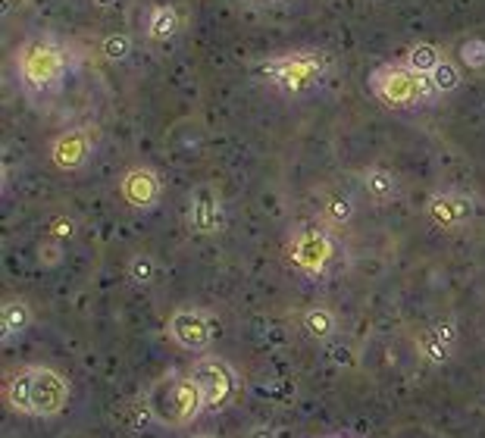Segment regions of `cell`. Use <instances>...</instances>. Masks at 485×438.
<instances>
[{
    "label": "cell",
    "instance_id": "e0dca14e",
    "mask_svg": "<svg viewBox=\"0 0 485 438\" xmlns=\"http://www.w3.org/2000/svg\"><path fill=\"white\" fill-rule=\"evenodd\" d=\"M442 56H445V50L438 47V44H432V41H417V44H411V47L404 50V56H401V63H404L411 73H420V75H429L432 69L442 63Z\"/></svg>",
    "mask_w": 485,
    "mask_h": 438
},
{
    "label": "cell",
    "instance_id": "3957f363",
    "mask_svg": "<svg viewBox=\"0 0 485 438\" xmlns=\"http://www.w3.org/2000/svg\"><path fill=\"white\" fill-rule=\"evenodd\" d=\"M151 414H154V423H163L169 429H182L188 426L191 420L207 410V401H204V391L197 385V379L191 376H172V379H160L154 389L144 395Z\"/></svg>",
    "mask_w": 485,
    "mask_h": 438
},
{
    "label": "cell",
    "instance_id": "30bf717a",
    "mask_svg": "<svg viewBox=\"0 0 485 438\" xmlns=\"http://www.w3.org/2000/svg\"><path fill=\"white\" fill-rule=\"evenodd\" d=\"M160 176L154 173L151 167H129L119 179V194L129 207L135 210H151L160 201Z\"/></svg>",
    "mask_w": 485,
    "mask_h": 438
},
{
    "label": "cell",
    "instance_id": "603a6c76",
    "mask_svg": "<svg viewBox=\"0 0 485 438\" xmlns=\"http://www.w3.org/2000/svg\"><path fill=\"white\" fill-rule=\"evenodd\" d=\"M457 56H461V66L480 73V69H485V41L482 38H467V41H461Z\"/></svg>",
    "mask_w": 485,
    "mask_h": 438
},
{
    "label": "cell",
    "instance_id": "484cf974",
    "mask_svg": "<svg viewBox=\"0 0 485 438\" xmlns=\"http://www.w3.org/2000/svg\"><path fill=\"white\" fill-rule=\"evenodd\" d=\"M195 438H216V435H195Z\"/></svg>",
    "mask_w": 485,
    "mask_h": 438
},
{
    "label": "cell",
    "instance_id": "52a82bcc",
    "mask_svg": "<svg viewBox=\"0 0 485 438\" xmlns=\"http://www.w3.org/2000/svg\"><path fill=\"white\" fill-rule=\"evenodd\" d=\"M94 157V132L85 125L66 129L50 142V163L60 173H79L91 163Z\"/></svg>",
    "mask_w": 485,
    "mask_h": 438
},
{
    "label": "cell",
    "instance_id": "7c38bea8",
    "mask_svg": "<svg viewBox=\"0 0 485 438\" xmlns=\"http://www.w3.org/2000/svg\"><path fill=\"white\" fill-rule=\"evenodd\" d=\"M457 351V322L455 320H438L420 335V354L429 360L432 366L448 364Z\"/></svg>",
    "mask_w": 485,
    "mask_h": 438
},
{
    "label": "cell",
    "instance_id": "4fadbf2b",
    "mask_svg": "<svg viewBox=\"0 0 485 438\" xmlns=\"http://www.w3.org/2000/svg\"><path fill=\"white\" fill-rule=\"evenodd\" d=\"M332 253V245L329 238L320 232V228H301L295 238V245H291V257L298 260V266H304L307 272H320L325 266V260H329Z\"/></svg>",
    "mask_w": 485,
    "mask_h": 438
},
{
    "label": "cell",
    "instance_id": "44dd1931",
    "mask_svg": "<svg viewBox=\"0 0 485 438\" xmlns=\"http://www.w3.org/2000/svg\"><path fill=\"white\" fill-rule=\"evenodd\" d=\"M126 272H129V279L135 285H154L157 276H160V266H157V260L151 257V253H135V257H129V263H126Z\"/></svg>",
    "mask_w": 485,
    "mask_h": 438
},
{
    "label": "cell",
    "instance_id": "7402d4cb",
    "mask_svg": "<svg viewBox=\"0 0 485 438\" xmlns=\"http://www.w3.org/2000/svg\"><path fill=\"white\" fill-rule=\"evenodd\" d=\"M132 50H135V41H132V35H126V31H110V35L100 38V54L110 63L129 60Z\"/></svg>",
    "mask_w": 485,
    "mask_h": 438
},
{
    "label": "cell",
    "instance_id": "7a4b0ae2",
    "mask_svg": "<svg viewBox=\"0 0 485 438\" xmlns=\"http://www.w3.org/2000/svg\"><path fill=\"white\" fill-rule=\"evenodd\" d=\"M66 73V54L50 35L25 38L16 50V75L29 94L56 91Z\"/></svg>",
    "mask_w": 485,
    "mask_h": 438
},
{
    "label": "cell",
    "instance_id": "ffe728a7",
    "mask_svg": "<svg viewBox=\"0 0 485 438\" xmlns=\"http://www.w3.org/2000/svg\"><path fill=\"white\" fill-rule=\"evenodd\" d=\"M429 82H432V88H436L438 98H442V94H455L457 88L463 85L461 63H455L451 56H442V63H438V66L429 73Z\"/></svg>",
    "mask_w": 485,
    "mask_h": 438
},
{
    "label": "cell",
    "instance_id": "9c48e42d",
    "mask_svg": "<svg viewBox=\"0 0 485 438\" xmlns=\"http://www.w3.org/2000/svg\"><path fill=\"white\" fill-rule=\"evenodd\" d=\"M166 335L172 339V345H178L182 351H204L213 339V329H210V316L201 310L182 307L169 316L166 322Z\"/></svg>",
    "mask_w": 485,
    "mask_h": 438
},
{
    "label": "cell",
    "instance_id": "ac0fdd59",
    "mask_svg": "<svg viewBox=\"0 0 485 438\" xmlns=\"http://www.w3.org/2000/svg\"><path fill=\"white\" fill-rule=\"evenodd\" d=\"M357 217V204H354V198H351L348 192H332V194H325V201H323V219L329 222V226H335V228H344V226H351Z\"/></svg>",
    "mask_w": 485,
    "mask_h": 438
},
{
    "label": "cell",
    "instance_id": "d6986e66",
    "mask_svg": "<svg viewBox=\"0 0 485 438\" xmlns=\"http://www.w3.org/2000/svg\"><path fill=\"white\" fill-rule=\"evenodd\" d=\"M301 322H304V329H307L310 339H316V341H329L332 335L338 332V316L332 313L329 307H323V304H314V307L304 310Z\"/></svg>",
    "mask_w": 485,
    "mask_h": 438
},
{
    "label": "cell",
    "instance_id": "2e32d148",
    "mask_svg": "<svg viewBox=\"0 0 485 438\" xmlns=\"http://www.w3.org/2000/svg\"><path fill=\"white\" fill-rule=\"evenodd\" d=\"M31 320H35V313H31V307L22 297H6L4 307H0V332H4V341L19 339L31 326Z\"/></svg>",
    "mask_w": 485,
    "mask_h": 438
},
{
    "label": "cell",
    "instance_id": "ba28073f",
    "mask_svg": "<svg viewBox=\"0 0 485 438\" xmlns=\"http://www.w3.org/2000/svg\"><path fill=\"white\" fill-rule=\"evenodd\" d=\"M476 213V204L467 192H438L429 198L426 204V219L432 222L442 232H455V228H463Z\"/></svg>",
    "mask_w": 485,
    "mask_h": 438
},
{
    "label": "cell",
    "instance_id": "277c9868",
    "mask_svg": "<svg viewBox=\"0 0 485 438\" xmlns=\"http://www.w3.org/2000/svg\"><path fill=\"white\" fill-rule=\"evenodd\" d=\"M369 91L392 110H411V107L429 104V100L438 98L429 75L411 73L404 63H385V66L373 69Z\"/></svg>",
    "mask_w": 485,
    "mask_h": 438
},
{
    "label": "cell",
    "instance_id": "8fae6325",
    "mask_svg": "<svg viewBox=\"0 0 485 438\" xmlns=\"http://www.w3.org/2000/svg\"><path fill=\"white\" fill-rule=\"evenodd\" d=\"M188 226L195 228L197 235H216L226 226V207H222V198L210 185H201L191 192Z\"/></svg>",
    "mask_w": 485,
    "mask_h": 438
},
{
    "label": "cell",
    "instance_id": "6da1fadb",
    "mask_svg": "<svg viewBox=\"0 0 485 438\" xmlns=\"http://www.w3.org/2000/svg\"><path fill=\"white\" fill-rule=\"evenodd\" d=\"M4 401L16 414L48 420L69 404V382L50 366H22L6 379Z\"/></svg>",
    "mask_w": 485,
    "mask_h": 438
},
{
    "label": "cell",
    "instance_id": "5bb4252c",
    "mask_svg": "<svg viewBox=\"0 0 485 438\" xmlns=\"http://www.w3.org/2000/svg\"><path fill=\"white\" fill-rule=\"evenodd\" d=\"M360 188L369 201H376V204H392V201H398V194H401L398 176H394L392 169L379 167V163H373V167L363 169Z\"/></svg>",
    "mask_w": 485,
    "mask_h": 438
},
{
    "label": "cell",
    "instance_id": "cb8c5ba5",
    "mask_svg": "<svg viewBox=\"0 0 485 438\" xmlns=\"http://www.w3.org/2000/svg\"><path fill=\"white\" fill-rule=\"evenodd\" d=\"M247 438H276V433H273L266 423H260V426H254L251 433H247Z\"/></svg>",
    "mask_w": 485,
    "mask_h": 438
},
{
    "label": "cell",
    "instance_id": "5b68a950",
    "mask_svg": "<svg viewBox=\"0 0 485 438\" xmlns=\"http://www.w3.org/2000/svg\"><path fill=\"white\" fill-rule=\"evenodd\" d=\"M264 73L270 75L285 94H307L320 85L325 69L316 54H285L264 63Z\"/></svg>",
    "mask_w": 485,
    "mask_h": 438
},
{
    "label": "cell",
    "instance_id": "9a60e30c",
    "mask_svg": "<svg viewBox=\"0 0 485 438\" xmlns=\"http://www.w3.org/2000/svg\"><path fill=\"white\" fill-rule=\"evenodd\" d=\"M178 29H182V19H178V10L172 4H157L151 6L148 13V22H144V31H148V38L154 44H166L172 41V38L178 35Z\"/></svg>",
    "mask_w": 485,
    "mask_h": 438
},
{
    "label": "cell",
    "instance_id": "8992f818",
    "mask_svg": "<svg viewBox=\"0 0 485 438\" xmlns=\"http://www.w3.org/2000/svg\"><path fill=\"white\" fill-rule=\"evenodd\" d=\"M191 376L197 379L204 391L207 410H226L235 401L238 391V376H235L232 364H226L222 357H201L191 366Z\"/></svg>",
    "mask_w": 485,
    "mask_h": 438
},
{
    "label": "cell",
    "instance_id": "d4e9b609",
    "mask_svg": "<svg viewBox=\"0 0 485 438\" xmlns=\"http://www.w3.org/2000/svg\"><path fill=\"white\" fill-rule=\"evenodd\" d=\"M94 6H100V10H110V6H117L119 0H91Z\"/></svg>",
    "mask_w": 485,
    "mask_h": 438
}]
</instances>
